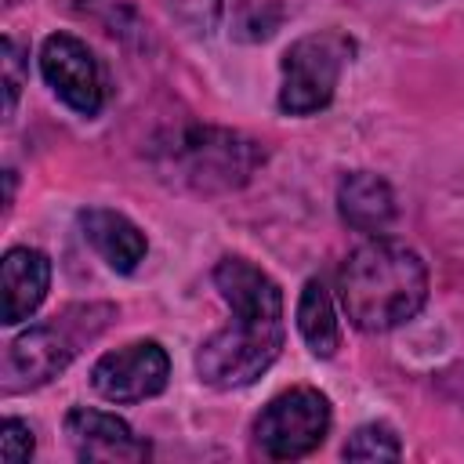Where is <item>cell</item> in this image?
Instances as JSON below:
<instances>
[{
    "label": "cell",
    "mask_w": 464,
    "mask_h": 464,
    "mask_svg": "<svg viewBox=\"0 0 464 464\" xmlns=\"http://www.w3.org/2000/svg\"><path fill=\"white\" fill-rule=\"evenodd\" d=\"M214 286L232 319L199 344L196 373L203 384L232 392L254 384L279 359L286 337L283 294L279 283L246 257H221L214 265Z\"/></svg>",
    "instance_id": "obj_1"
},
{
    "label": "cell",
    "mask_w": 464,
    "mask_h": 464,
    "mask_svg": "<svg viewBox=\"0 0 464 464\" xmlns=\"http://www.w3.org/2000/svg\"><path fill=\"white\" fill-rule=\"evenodd\" d=\"M337 297L352 326L362 334H388L424 308L428 268L406 243L373 236L341 261Z\"/></svg>",
    "instance_id": "obj_2"
},
{
    "label": "cell",
    "mask_w": 464,
    "mask_h": 464,
    "mask_svg": "<svg viewBox=\"0 0 464 464\" xmlns=\"http://www.w3.org/2000/svg\"><path fill=\"white\" fill-rule=\"evenodd\" d=\"M352 58V40L344 33L323 29L294 40L279 62V109L290 116H312L330 105L341 69Z\"/></svg>",
    "instance_id": "obj_3"
},
{
    "label": "cell",
    "mask_w": 464,
    "mask_h": 464,
    "mask_svg": "<svg viewBox=\"0 0 464 464\" xmlns=\"http://www.w3.org/2000/svg\"><path fill=\"white\" fill-rule=\"evenodd\" d=\"M167 156L174 174L192 188H236L257 167L261 149L236 130L188 127L174 145H167Z\"/></svg>",
    "instance_id": "obj_4"
},
{
    "label": "cell",
    "mask_w": 464,
    "mask_h": 464,
    "mask_svg": "<svg viewBox=\"0 0 464 464\" xmlns=\"http://www.w3.org/2000/svg\"><path fill=\"white\" fill-rule=\"evenodd\" d=\"M330 399L319 388L297 384L268 399V406L254 420V439L272 460H297L323 446L330 431Z\"/></svg>",
    "instance_id": "obj_5"
},
{
    "label": "cell",
    "mask_w": 464,
    "mask_h": 464,
    "mask_svg": "<svg viewBox=\"0 0 464 464\" xmlns=\"http://www.w3.org/2000/svg\"><path fill=\"white\" fill-rule=\"evenodd\" d=\"M40 72L54 98L72 112L94 116L105 105V72L83 40L69 33H51L40 47Z\"/></svg>",
    "instance_id": "obj_6"
},
{
    "label": "cell",
    "mask_w": 464,
    "mask_h": 464,
    "mask_svg": "<svg viewBox=\"0 0 464 464\" xmlns=\"http://www.w3.org/2000/svg\"><path fill=\"white\" fill-rule=\"evenodd\" d=\"M80 341L83 334L72 330L69 319L36 323L22 330L4 352V392H25V388L47 384L72 362V355L80 352Z\"/></svg>",
    "instance_id": "obj_7"
},
{
    "label": "cell",
    "mask_w": 464,
    "mask_h": 464,
    "mask_svg": "<svg viewBox=\"0 0 464 464\" xmlns=\"http://www.w3.org/2000/svg\"><path fill=\"white\" fill-rule=\"evenodd\" d=\"M170 381V359L160 341H130L91 366V388L109 402H145Z\"/></svg>",
    "instance_id": "obj_8"
},
{
    "label": "cell",
    "mask_w": 464,
    "mask_h": 464,
    "mask_svg": "<svg viewBox=\"0 0 464 464\" xmlns=\"http://www.w3.org/2000/svg\"><path fill=\"white\" fill-rule=\"evenodd\" d=\"M65 435L76 457L91 464H138V460H149L152 453L149 442L138 439L127 420L91 406H76L65 413Z\"/></svg>",
    "instance_id": "obj_9"
},
{
    "label": "cell",
    "mask_w": 464,
    "mask_h": 464,
    "mask_svg": "<svg viewBox=\"0 0 464 464\" xmlns=\"http://www.w3.org/2000/svg\"><path fill=\"white\" fill-rule=\"evenodd\" d=\"M51 286V261L33 246H11L0 261V323L18 326L25 323L47 297Z\"/></svg>",
    "instance_id": "obj_10"
},
{
    "label": "cell",
    "mask_w": 464,
    "mask_h": 464,
    "mask_svg": "<svg viewBox=\"0 0 464 464\" xmlns=\"http://www.w3.org/2000/svg\"><path fill=\"white\" fill-rule=\"evenodd\" d=\"M80 228H83V239L94 246V254L120 276H130L145 254H149V239L145 232L120 210H109V207H87L80 214Z\"/></svg>",
    "instance_id": "obj_11"
},
{
    "label": "cell",
    "mask_w": 464,
    "mask_h": 464,
    "mask_svg": "<svg viewBox=\"0 0 464 464\" xmlns=\"http://www.w3.org/2000/svg\"><path fill=\"white\" fill-rule=\"evenodd\" d=\"M341 221L362 236H381L395 221V192L373 170H352L337 185Z\"/></svg>",
    "instance_id": "obj_12"
},
{
    "label": "cell",
    "mask_w": 464,
    "mask_h": 464,
    "mask_svg": "<svg viewBox=\"0 0 464 464\" xmlns=\"http://www.w3.org/2000/svg\"><path fill=\"white\" fill-rule=\"evenodd\" d=\"M297 330L312 355L330 359L341 348V323L334 312V297L323 279H308L297 301Z\"/></svg>",
    "instance_id": "obj_13"
},
{
    "label": "cell",
    "mask_w": 464,
    "mask_h": 464,
    "mask_svg": "<svg viewBox=\"0 0 464 464\" xmlns=\"http://www.w3.org/2000/svg\"><path fill=\"white\" fill-rule=\"evenodd\" d=\"M341 453H344V460H399L402 457V442H399L392 424L370 420V424H359L348 435Z\"/></svg>",
    "instance_id": "obj_14"
},
{
    "label": "cell",
    "mask_w": 464,
    "mask_h": 464,
    "mask_svg": "<svg viewBox=\"0 0 464 464\" xmlns=\"http://www.w3.org/2000/svg\"><path fill=\"white\" fill-rule=\"evenodd\" d=\"M33 446H36V439H33V428L25 420L7 417L0 424V460H7V464L29 460L33 457Z\"/></svg>",
    "instance_id": "obj_15"
},
{
    "label": "cell",
    "mask_w": 464,
    "mask_h": 464,
    "mask_svg": "<svg viewBox=\"0 0 464 464\" xmlns=\"http://www.w3.org/2000/svg\"><path fill=\"white\" fill-rule=\"evenodd\" d=\"M174 14L185 18L196 33H210V25L218 22V11H221V0H170Z\"/></svg>",
    "instance_id": "obj_16"
},
{
    "label": "cell",
    "mask_w": 464,
    "mask_h": 464,
    "mask_svg": "<svg viewBox=\"0 0 464 464\" xmlns=\"http://www.w3.org/2000/svg\"><path fill=\"white\" fill-rule=\"evenodd\" d=\"M22 62H18V44L7 36L4 40V94H7V102H4V112L11 116L14 112V102H18V87H22V69H18Z\"/></svg>",
    "instance_id": "obj_17"
}]
</instances>
